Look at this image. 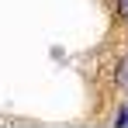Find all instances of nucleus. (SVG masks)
I'll list each match as a JSON object with an SVG mask.
<instances>
[{
    "instance_id": "obj_3",
    "label": "nucleus",
    "mask_w": 128,
    "mask_h": 128,
    "mask_svg": "<svg viewBox=\"0 0 128 128\" xmlns=\"http://www.w3.org/2000/svg\"><path fill=\"white\" fill-rule=\"evenodd\" d=\"M118 83H128V66H121V73H118Z\"/></svg>"
},
{
    "instance_id": "obj_1",
    "label": "nucleus",
    "mask_w": 128,
    "mask_h": 128,
    "mask_svg": "<svg viewBox=\"0 0 128 128\" xmlns=\"http://www.w3.org/2000/svg\"><path fill=\"white\" fill-rule=\"evenodd\" d=\"M118 14H121V18H128V0H118Z\"/></svg>"
},
{
    "instance_id": "obj_2",
    "label": "nucleus",
    "mask_w": 128,
    "mask_h": 128,
    "mask_svg": "<svg viewBox=\"0 0 128 128\" xmlns=\"http://www.w3.org/2000/svg\"><path fill=\"white\" fill-rule=\"evenodd\" d=\"M118 125H121V128H128V107L121 111V114H118Z\"/></svg>"
}]
</instances>
